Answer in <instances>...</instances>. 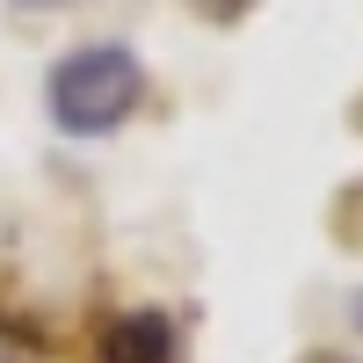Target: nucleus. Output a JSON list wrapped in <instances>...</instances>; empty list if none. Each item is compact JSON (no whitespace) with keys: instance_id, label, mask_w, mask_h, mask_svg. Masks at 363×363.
<instances>
[{"instance_id":"nucleus-1","label":"nucleus","mask_w":363,"mask_h":363,"mask_svg":"<svg viewBox=\"0 0 363 363\" xmlns=\"http://www.w3.org/2000/svg\"><path fill=\"white\" fill-rule=\"evenodd\" d=\"M145 102V66L131 44H80L51 66L44 80V109L66 138H109L124 131Z\"/></svg>"},{"instance_id":"nucleus-2","label":"nucleus","mask_w":363,"mask_h":363,"mask_svg":"<svg viewBox=\"0 0 363 363\" xmlns=\"http://www.w3.org/2000/svg\"><path fill=\"white\" fill-rule=\"evenodd\" d=\"M102 363H174V320L167 313H116L102 327Z\"/></svg>"},{"instance_id":"nucleus-3","label":"nucleus","mask_w":363,"mask_h":363,"mask_svg":"<svg viewBox=\"0 0 363 363\" xmlns=\"http://www.w3.org/2000/svg\"><path fill=\"white\" fill-rule=\"evenodd\" d=\"M189 8H196V15H211V22H233L247 0H189Z\"/></svg>"},{"instance_id":"nucleus-4","label":"nucleus","mask_w":363,"mask_h":363,"mask_svg":"<svg viewBox=\"0 0 363 363\" xmlns=\"http://www.w3.org/2000/svg\"><path fill=\"white\" fill-rule=\"evenodd\" d=\"M342 320H349V335H363V284L342 298Z\"/></svg>"},{"instance_id":"nucleus-5","label":"nucleus","mask_w":363,"mask_h":363,"mask_svg":"<svg viewBox=\"0 0 363 363\" xmlns=\"http://www.w3.org/2000/svg\"><path fill=\"white\" fill-rule=\"evenodd\" d=\"M8 8H73V0H8Z\"/></svg>"},{"instance_id":"nucleus-6","label":"nucleus","mask_w":363,"mask_h":363,"mask_svg":"<svg viewBox=\"0 0 363 363\" xmlns=\"http://www.w3.org/2000/svg\"><path fill=\"white\" fill-rule=\"evenodd\" d=\"M356 240H363V189H356Z\"/></svg>"}]
</instances>
